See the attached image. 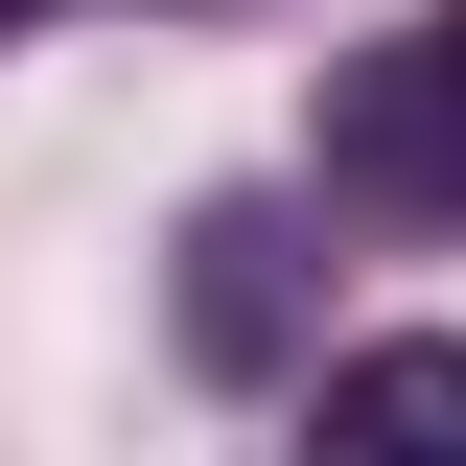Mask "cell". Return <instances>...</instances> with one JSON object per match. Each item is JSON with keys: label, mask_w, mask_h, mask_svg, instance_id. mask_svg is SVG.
<instances>
[{"label": "cell", "mask_w": 466, "mask_h": 466, "mask_svg": "<svg viewBox=\"0 0 466 466\" xmlns=\"http://www.w3.org/2000/svg\"><path fill=\"white\" fill-rule=\"evenodd\" d=\"M187 350H210V373H257V350H280V233H257V210L187 233Z\"/></svg>", "instance_id": "3"}, {"label": "cell", "mask_w": 466, "mask_h": 466, "mask_svg": "<svg viewBox=\"0 0 466 466\" xmlns=\"http://www.w3.org/2000/svg\"><path fill=\"white\" fill-rule=\"evenodd\" d=\"M327 466H466V327H397L327 373Z\"/></svg>", "instance_id": "2"}, {"label": "cell", "mask_w": 466, "mask_h": 466, "mask_svg": "<svg viewBox=\"0 0 466 466\" xmlns=\"http://www.w3.org/2000/svg\"><path fill=\"white\" fill-rule=\"evenodd\" d=\"M0 24H24V0H0Z\"/></svg>", "instance_id": "4"}, {"label": "cell", "mask_w": 466, "mask_h": 466, "mask_svg": "<svg viewBox=\"0 0 466 466\" xmlns=\"http://www.w3.org/2000/svg\"><path fill=\"white\" fill-rule=\"evenodd\" d=\"M327 187H373V210H466V0L327 70Z\"/></svg>", "instance_id": "1"}]
</instances>
